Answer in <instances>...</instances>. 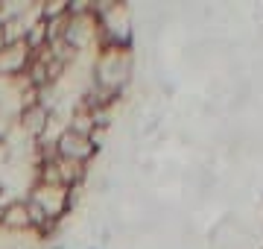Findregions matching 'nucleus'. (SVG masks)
<instances>
[{
	"mask_svg": "<svg viewBox=\"0 0 263 249\" xmlns=\"http://www.w3.org/2000/svg\"><path fill=\"white\" fill-rule=\"evenodd\" d=\"M35 59V50L27 41H12L0 50V79H24L29 65Z\"/></svg>",
	"mask_w": 263,
	"mask_h": 249,
	"instance_id": "3",
	"label": "nucleus"
},
{
	"mask_svg": "<svg viewBox=\"0 0 263 249\" xmlns=\"http://www.w3.org/2000/svg\"><path fill=\"white\" fill-rule=\"evenodd\" d=\"M9 44V32H6V24H0V50Z\"/></svg>",
	"mask_w": 263,
	"mask_h": 249,
	"instance_id": "6",
	"label": "nucleus"
},
{
	"mask_svg": "<svg viewBox=\"0 0 263 249\" xmlns=\"http://www.w3.org/2000/svg\"><path fill=\"white\" fill-rule=\"evenodd\" d=\"M135 79V50L132 44H103L91 62V82L100 91L120 97Z\"/></svg>",
	"mask_w": 263,
	"mask_h": 249,
	"instance_id": "1",
	"label": "nucleus"
},
{
	"mask_svg": "<svg viewBox=\"0 0 263 249\" xmlns=\"http://www.w3.org/2000/svg\"><path fill=\"white\" fill-rule=\"evenodd\" d=\"M56 155L59 158H67V162H79V164H88L91 167V158H97V150L91 135H82V132H73V129H65V132L56 138Z\"/></svg>",
	"mask_w": 263,
	"mask_h": 249,
	"instance_id": "2",
	"label": "nucleus"
},
{
	"mask_svg": "<svg viewBox=\"0 0 263 249\" xmlns=\"http://www.w3.org/2000/svg\"><path fill=\"white\" fill-rule=\"evenodd\" d=\"M3 197H6V188H3V182H0V200H3Z\"/></svg>",
	"mask_w": 263,
	"mask_h": 249,
	"instance_id": "7",
	"label": "nucleus"
},
{
	"mask_svg": "<svg viewBox=\"0 0 263 249\" xmlns=\"http://www.w3.org/2000/svg\"><path fill=\"white\" fill-rule=\"evenodd\" d=\"M50 117H53V112L44 109L41 103H27L18 112V132H24V138H29L32 144H38L44 138V132H47Z\"/></svg>",
	"mask_w": 263,
	"mask_h": 249,
	"instance_id": "4",
	"label": "nucleus"
},
{
	"mask_svg": "<svg viewBox=\"0 0 263 249\" xmlns=\"http://www.w3.org/2000/svg\"><path fill=\"white\" fill-rule=\"evenodd\" d=\"M12 162V153H9V144L6 141H0V167H6Z\"/></svg>",
	"mask_w": 263,
	"mask_h": 249,
	"instance_id": "5",
	"label": "nucleus"
}]
</instances>
